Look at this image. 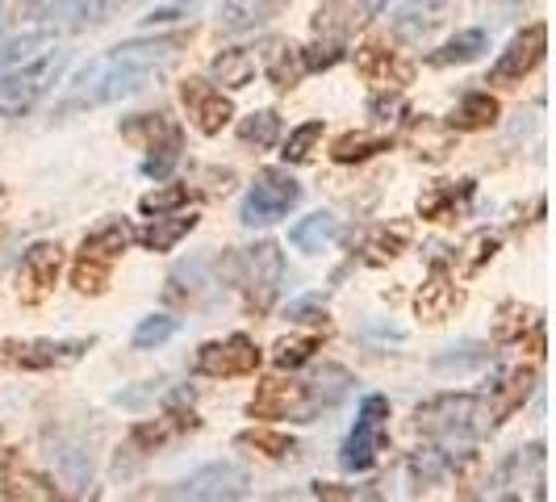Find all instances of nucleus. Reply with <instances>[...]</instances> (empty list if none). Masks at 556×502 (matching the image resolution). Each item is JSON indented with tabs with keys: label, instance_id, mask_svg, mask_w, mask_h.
<instances>
[{
	"label": "nucleus",
	"instance_id": "1",
	"mask_svg": "<svg viewBox=\"0 0 556 502\" xmlns=\"http://www.w3.org/2000/svg\"><path fill=\"white\" fill-rule=\"evenodd\" d=\"M185 47H189L185 34L117 42L105 55L88 59L80 72L67 80L63 97L55 101V117H72V113L101 110V105H117L126 97H139V92L160 84L176 67Z\"/></svg>",
	"mask_w": 556,
	"mask_h": 502
},
{
	"label": "nucleus",
	"instance_id": "2",
	"mask_svg": "<svg viewBox=\"0 0 556 502\" xmlns=\"http://www.w3.org/2000/svg\"><path fill=\"white\" fill-rule=\"evenodd\" d=\"M352 373L343 364H318L309 377H264L248 402L251 418H289V423H314L334 411L352 393Z\"/></svg>",
	"mask_w": 556,
	"mask_h": 502
},
{
	"label": "nucleus",
	"instance_id": "3",
	"mask_svg": "<svg viewBox=\"0 0 556 502\" xmlns=\"http://www.w3.org/2000/svg\"><path fill=\"white\" fill-rule=\"evenodd\" d=\"M218 280H226L251 314H268L285 285V251L277 239H260L251 248H230L218 255Z\"/></svg>",
	"mask_w": 556,
	"mask_h": 502
},
{
	"label": "nucleus",
	"instance_id": "4",
	"mask_svg": "<svg viewBox=\"0 0 556 502\" xmlns=\"http://www.w3.org/2000/svg\"><path fill=\"white\" fill-rule=\"evenodd\" d=\"M415 427L440 444H477L498 431L485 393H435L415 406Z\"/></svg>",
	"mask_w": 556,
	"mask_h": 502
},
{
	"label": "nucleus",
	"instance_id": "5",
	"mask_svg": "<svg viewBox=\"0 0 556 502\" xmlns=\"http://www.w3.org/2000/svg\"><path fill=\"white\" fill-rule=\"evenodd\" d=\"M130 248H135V226L126 218H113V223L88 230L76 251V264H72V289L84 298H101L113 280V264Z\"/></svg>",
	"mask_w": 556,
	"mask_h": 502
},
{
	"label": "nucleus",
	"instance_id": "6",
	"mask_svg": "<svg viewBox=\"0 0 556 502\" xmlns=\"http://www.w3.org/2000/svg\"><path fill=\"white\" fill-rule=\"evenodd\" d=\"M67 51H42L0 72V117H26L67 72Z\"/></svg>",
	"mask_w": 556,
	"mask_h": 502
},
{
	"label": "nucleus",
	"instance_id": "7",
	"mask_svg": "<svg viewBox=\"0 0 556 502\" xmlns=\"http://www.w3.org/2000/svg\"><path fill=\"white\" fill-rule=\"evenodd\" d=\"M117 130H122V139L139 142L147 151L142 176H151V180H167L172 167L185 160V130L167 113H130V117H122Z\"/></svg>",
	"mask_w": 556,
	"mask_h": 502
},
{
	"label": "nucleus",
	"instance_id": "8",
	"mask_svg": "<svg viewBox=\"0 0 556 502\" xmlns=\"http://www.w3.org/2000/svg\"><path fill=\"white\" fill-rule=\"evenodd\" d=\"M302 180L289 167H260L251 180L248 197L239 201V223L243 226H273L280 218H289L302 205Z\"/></svg>",
	"mask_w": 556,
	"mask_h": 502
},
{
	"label": "nucleus",
	"instance_id": "9",
	"mask_svg": "<svg viewBox=\"0 0 556 502\" xmlns=\"http://www.w3.org/2000/svg\"><path fill=\"white\" fill-rule=\"evenodd\" d=\"M139 0H29L22 4V22L26 26H38V29H88V26H105L113 22L117 13H126V9H135Z\"/></svg>",
	"mask_w": 556,
	"mask_h": 502
},
{
	"label": "nucleus",
	"instance_id": "10",
	"mask_svg": "<svg viewBox=\"0 0 556 502\" xmlns=\"http://www.w3.org/2000/svg\"><path fill=\"white\" fill-rule=\"evenodd\" d=\"M386 427H390V398L386 393H364L356 427L348 431V440L339 448V469L343 474H364L377 465L381 448H386Z\"/></svg>",
	"mask_w": 556,
	"mask_h": 502
},
{
	"label": "nucleus",
	"instance_id": "11",
	"mask_svg": "<svg viewBox=\"0 0 556 502\" xmlns=\"http://www.w3.org/2000/svg\"><path fill=\"white\" fill-rule=\"evenodd\" d=\"M97 348V339H0V368H26V373H51L72 368Z\"/></svg>",
	"mask_w": 556,
	"mask_h": 502
},
{
	"label": "nucleus",
	"instance_id": "12",
	"mask_svg": "<svg viewBox=\"0 0 556 502\" xmlns=\"http://www.w3.org/2000/svg\"><path fill=\"white\" fill-rule=\"evenodd\" d=\"M255 368H260V348L243 331L226 335V339H210V343L197 348L193 356V377H210V381L251 377Z\"/></svg>",
	"mask_w": 556,
	"mask_h": 502
},
{
	"label": "nucleus",
	"instance_id": "13",
	"mask_svg": "<svg viewBox=\"0 0 556 502\" xmlns=\"http://www.w3.org/2000/svg\"><path fill=\"white\" fill-rule=\"evenodd\" d=\"M548 55V26L544 22H531L523 26L510 42H506V51L494 59V67H490V80L485 84H502V88H510V84H523L544 63Z\"/></svg>",
	"mask_w": 556,
	"mask_h": 502
},
{
	"label": "nucleus",
	"instance_id": "14",
	"mask_svg": "<svg viewBox=\"0 0 556 502\" xmlns=\"http://www.w3.org/2000/svg\"><path fill=\"white\" fill-rule=\"evenodd\" d=\"M248 494V469L235 461H214L205 469L189 474L180 486L164 490V499H193V502H235Z\"/></svg>",
	"mask_w": 556,
	"mask_h": 502
},
{
	"label": "nucleus",
	"instance_id": "15",
	"mask_svg": "<svg viewBox=\"0 0 556 502\" xmlns=\"http://www.w3.org/2000/svg\"><path fill=\"white\" fill-rule=\"evenodd\" d=\"M390 0H318L314 9V34L318 38H334V42H348L356 38L361 29H368L381 13H386Z\"/></svg>",
	"mask_w": 556,
	"mask_h": 502
},
{
	"label": "nucleus",
	"instance_id": "16",
	"mask_svg": "<svg viewBox=\"0 0 556 502\" xmlns=\"http://www.w3.org/2000/svg\"><path fill=\"white\" fill-rule=\"evenodd\" d=\"M544 444H528L519 448V452H510L506 461H502L494 477H490V494L502 499V494H510V499H523V486H531V499H548V490H544Z\"/></svg>",
	"mask_w": 556,
	"mask_h": 502
},
{
	"label": "nucleus",
	"instance_id": "17",
	"mask_svg": "<svg viewBox=\"0 0 556 502\" xmlns=\"http://www.w3.org/2000/svg\"><path fill=\"white\" fill-rule=\"evenodd\" d=\"M473 444H440V440H427L422 448L410 452L406 461V474L415 481V490H427V486H440L447 477H456L465 465H473Z\"/></svg>",
	"mask_w": 556,
	"mask_h": 502
},
{
	"label": "nucleus",
	"instance_id": "18",
	"mask_svg": "<svg viewBox=\"0 0 556 502\" xmlns=\"http://www.w3.org/2000/svg\"><path fill=\"white\" fill-rule=\"evenodd\" d=\"M180 101H185L189 122H193L205 139L223 135L226 126H230V117H235V101H230V92H223L218 84H210V80H197V76L180 84Z\"/></svg>",
	"mask_w": 556,
	"mask_h": 502
},
{
	"label": "nucleus",
	"instance_id": "19",
	"mask_svg": "<svg viewBox=\"0 0 556 502\" xmlns=\"http://www.w3.org/2000/svg\"><path fill=\"white\" fill-rule=\"evenodd\" d=\"M59 268H63V248L59 243H34L26 248L22 264H17V293L26 306H38L55 293Z\"/></svg>",
	"mask_w": 556,
	"mask_h": 502
},
{
	"label": "nucleus",
	"instance_id": "20",
	"mask_svg": "<svg viewBox=\"0 0 556 502\" xmlns=\"http://www.w3.org/2000/svg\"><path fill=\"white\" fill-rule=\"evenodd\" d=\"M452 4L456 0H406V4H397V13L390 17V34L397 42H406V47H422L447 22Z\"/></svg>",
	"mask_w": 556,
	"mask_h": 502
},
{
	"label": "nucleus",
	"instance_id": "21",
	"mask_svg": "<svg viewBox=\"0 0 556 502\" xmlns=\"http://www.w3.org/2000/svg\"><path fill=\"white\" fill-rule=\"evenodd\" d=\"M535 381H540V373L528 368V364H515V368H502L498 377L485 386V402H490V415L494 423H506V418L515 415V411H523L528 406V398L535 393Z\"/></svg>",
	"mask_w": 556,
	"mask_h": 502
},
{
	"label": "nucleus",
	"instance_id": "22",
	"mask_svg": "<svg viewBox=\"0 0 556 502\" xmlns=\"http://www.w3.org/2000/svg\"><path fill=\"white\" fill-rule=\"evenodd\" d=\"M255 67L268 76V84L277 88V92H289V88H298L302 76H306V67H302V47H293L289 38H264L260 47H255Z\"/></svg>",
	"mask_w": 556,
	"mask_h": 502
},
{
	"label": "nucleus",
	"instance_id": "23",
	"mask_svg": "<svg viewBox=\"0 0 556 502\" xmlns=\"http://www.w3.org/2000/svg\"><path fill=\"white\" fill-rule=\"evenodd\" d=\"M460 289H456V280H452V273H447V264L435 255L431 260V277H427V285L418 289L415 298V310L422 323H444V318H452L456 310H460Z\"/></svg>",
	"mask_w": 556,
	"mask_h": 502
},
{
	"label": "nucleus",
	"instance_id": "24",
	"mask_svg": "<svg viewBox=\"0 0 556 502\" xmlns=\"http://www.w3.org/2000/svg\"><path fill=\"white\" fill-rule=\"evenodd\" d=\"M42 440H47V456H51L55 474L63 477L76 494H88V486H92V452H88L80 440L63 436V431H47Z\"/></svg>",
	"mask_w": 556,
	"mask_h": 502
},
{
	"label": "nucleus",
	"instance_id": "25",
	"mask_svg": "<svg viewBox=\"0 0 556 502\" xmlns=\"http://www.w3.org/2000/svg\"><path fill=\"white\" fill-rule=\"evenodd\" d=\"M356 72L364 80L381 84V88H402V84L415 80V63L390 51V47H381V42H368L356 51Z\"/></svg>",
	"mask_w": 556,
	"mask_h": 502
},
{
	"label": "nucleus",
	"instance_id": "26",
	"mask_svg": "<svg viewBox=\"0 0 556 502\" xmlns=\"http://www.w3.org/2000/svg\"><path fill=\"white\" fill-rule=\"evenodd\" d=\"M477 185L473 180H456V185H431L427 193L418 197V214L427 218V223H452L456 214H465L469 210V201H473Z\"/></svg>",
	"mask_w": 556,
	"mask_h": 502
},
{
	"label": "nucleus",
	"instance_id": "27",
	"mask_svg": "<svg viewBox=\"0 0 556 502\" xmlns=\"http://www.w3.org/2000/svg\"><path fill=\"white\" fill-rule=\"evenodd\" d=\"M197 214H185V210H172V214H155L151 223L135 230V243H142L147 251H172L185 235L197 230Z\"/></svg>",
	"mask_w": 556,
	"mask_h": 502
},
{
	"label": "nucleus",
	"instance_id": "28",
	"mask_svg": "<svg viewBox=\"0 0 556 502\" xmlns=\"http://www.w3.org/2000/svg\"><path fill=\"white\" fill-rule=\"evenodd\" d=\"M498 117H502L498 97H490V92H465L456 113L447 117V130H456V135H477V130H490Z\"/></svg>",
	"mask_w": 556,
	"mask_h": 502
},
{
	"label": "nucleus",
	"instance_id": "29",
	"mask_svg": "<svg viewBox=\"0 0 556 502\" xmlns=\"http://www.w3.org/2000/svg\"><path fill=\"white\" fill-rule=\"evenodd\" d=\"M485 51H490V34L485 29H456L440 51L427 55V63L431 67H465V63L481 59Z\"/></svg>",
	"mask_w": 556,
	"mask_h": 502
},
{
	"label": "nucleus",
	"instance_id": "30",
	"mask_svg": "<svg viewBox=\"0 0 556 502\" xmlns=\"http://www.w3.org/2000/svg\"><path fill=\"white\" fill-rule=\"evenodd\" d=\"M0 499L9 502H51V499H63L59 494V486L51 481L47 474H34L26 465H13L9 474H4V486H0Z\"/></svg>",
	"mask_w": 556,
	"mask_h": 502
},
{
	"label": "nucleus",
	"instance_id": "31",
	"mask_svg": "<svg viewBox=\"0 0 556 502\" xmlns=\"http://www.w3.org/2000/svg\"><path fill=\"white\" fill-rule=\"evenodd\" d=\"M334 239H339V218H334L331 210H318V214H309L302 223H293V230H289V243L298 251H306V255L327 251Z\"/></svg>",
	"mask_w": 556,
	"mask_h": 502
},
{
	"label": "nucleus",
	"instance_id": "32",
	"mask_svg": "<svg viewBox=\"0 0 556 502\" xmlns=\"http://www.w3.org/2000/svg\"><path fill=\"white\" fill-rule=\"evenodd\" d=\"M285 4H293V0H226L218 22H223V29L239 34V29H255L264 22H273Z\"/></svg>",
	"mask_w": 556,
	"mask_h": 502
},
{
	"label": "nucleus",
	"instance_id": "33",
	"mask_svg": "<svg viewBox=\"0 0 556 502\" xmlns=\"http://www.w3.org/2000/svg\"><path fill=\"white\" fill-rule=\"evenodd\" d=\"M406 243H410L406 226H372L361 239V260L364 264H390L393 255H402Z\"/></svg>",
	"mask_w": 556,
	"mask_h": 502
},
{
	"label": "nucleus",
	"instance_id": "34",
	"mask_svg": "<svg viewBox=\"0 0 556 502\" xmlns=\"http://www.w3.org/2000/svg\"><path fill=\"white\" fill-rule=\"evenodd\" d=\"M280 130H285V122H280L277 110H255L248 117H239V142L243 147H255V151H273L280 142Z\"/></svg>",
	"mask_w": 556,
	"mask_h": 502
},
{
	"label": "nucleus",
	"instance_id": "35",
	"mask_svg": "<svg viewBox=\"0 0 556 502\" xmlns=\"http://www.w3.org/2000/svg\"><path fill=\"white\" fill-rule=\"evenodd\" d=\"M235 448H251V452H260V456H268V461H289V456H298L302 444H298L289 431L251 427V431H239V436H235Z\"/></svg>",
	"mask_w": 556,
	"mask_h": 502
},
{
	"label": "nucleus",
	"instance_id": "36",
	"mask_svg": "<svg viewBox=\"0 0 556 502\" xmlns=\"http://www.w3.org/2000/svg\"><path fill=\"white\" fill-rule=\"evenodd\" d=\"M393 139L386 135H364V130H348V135H339L331 142V160L334 164H364V160H372V155H381V151H390Z\"/></svg>",
	"mask_w": 556,
	"mask_h": 502
},
{
	"label": "nucleus",
	"instance_id": "37",
	"mask_svg": "<svg viewBox=\"0 0 556 502\" xmlns=\"http://www.w3.org/2000/svg\"><path fill=\"white\" fill-rule=\"evenodd\" d=\"M210 72H214V80L223 84V88H248L260 67H255V55H251L248 47H230L223 55H214Z\"/></svg>",
	"mask_w": 556,
	"mask_h": 502
},
{
	"label": "nucleus",
	"instance_id": "38",
	"mask_svg": "<svg viewBox=\"0 0 556 502\" xmlns=\"http://www.w3.org/2000/svg\"><path fill=\"white\" fill-rule=\"evenodd\" d=\"M490 356H494V352H490V343L465 339V343H452L447 352H440L431 364H435L440 373H469V368H485V364H490Z\"/></svg>",
	"mask_w": 556,
	"mask_h": 502
},
{
	"label": "nucleus",
	"instance_id": "39",
	"mask_svg": "<svg viewBox=\"0 0 556 502\" xmlns=\"http://www.w3.org/2000/svg\"><path fill=\"white\" fill-rule=\"evenodd\" d=\"M323 348V335H293V339H277V348H273V364L277 368H302V364L314 361V352Z\"/></svg>",
	"mask_w": 556,
	"mask_h": 502
},
{
	"label": "nucleus",
	"instance_id": "40",
	"mask_svg": "<svg viewBox=\"0 0 556 502\" xmlns=\"http://www.w3.org/2000/svg\"><path fill=\"white\" fill-rule=\"evenodd\" d=\"M176 331H180V318H172V314H151V318H142L139 327H135L130 343H135V352H155V348H164Z\"/></svg>",
	"mask_w": 556,
	"mask_h": 502
},
{
	"label": "nucleus",
	"instance_id": "41",
	"mask_svg": "<svg viewBox=\"0 0 556 502\" xmlns=\"http://www.w3.org/2000/svg\"><path fill=\"white\" fill-rule=\"evenodd\" d=\"M193 197H197V189H189V185H164V189H155V193H142L139 197V210L147 214V218H155V214L185 210Z\"/></svg>",
	"mask_w": 556,
	"mask_h": 502
},
{
	"label": "nucleus",
	"instance_id": "42",
	"mask_svg": "<svg viewBox=\"0 0 556 502\" xmlns=\"http://www.w3.org/2000/svg\"><path fill=\"white\" fill-rule=\"evenodd\" d=\"M318 139H323V122H318V117H314V122H302V126H293L289 139H285V147H280L285 164H306Z\"/></svg>",
	"mask_w": 556,
	"mask_h": 502
},
{
	"label": "nucleus",
	"instance_id": "43",
	"mask_svg": "<svg viewBox=\"0 0 556 502\" xmlns=\"http://www.w3.org/2000/svg\"><path fill=\"white\" fill-rule=\"evenodd\" d=\"M343 59H348V42H334V38H318V42L302 47V67L306 72H331Z\"/></svg>",
	"mask_w": 556,
	"mask_h": 502
},
{
	"label": "nucleus",
	"instance_id": "44",
	"mask_svg": "<svg viewBox=\"0 0 556 502\" xmlns=\"http://www.w3.org/2000/svg\"><path fill=\"white\" fill-rule=\"evenodd\" d=\"M197 13H201V0H172V4H155L142 17V26H172V22H185V17H197Z\"/></svg>",
	"mask_w": 556,
	"mask_h": 502
},
{
	"label": "nucleus",
	"instance_id": "45",
	"mask_svg": "<svg viewBox=\"0 0 556 502\" xmlns=\"http://www.w3.org/2000/svg\"><path fill=\"white\" fill-rule=\"evenodd\" d=\"M397 113H406V101H402V92H377L372 101H368V117L372 122H397Z\"/></svg>",
	"mask_w": 556,
	"mask_h": 502
},
{
	"label": "nucleus",
	"instance_id": "46",
	"mask_svg": "<svg viewBox=\"0 0 556 502\" xmlns=\"http://www.w3.org/2000/svg\"><path fill=\"white\" fill-rule=\"evenodd\" d=\"M285 318H289V323H323V318H327V306H323V298H298V302L285 306Z\"/></svg>",
	"mask_w": 556,
	"mask_h": 502
},
{
	"label": "nucleus",
	"instance_id": "47",
	"mask_svg": "<svg viewBox=\"0 0 556 502\" xmlns=\"http://www.w3.org/2000/svg\"><path fill=\"white\" fill-rule=\"evenodd\" d=\"M314 499H377V490H368V486H331V481H314Z\"/></svg>",
	"mask_w": 556,
	"mask_h": 502
},
{
	"label": "nucleus",
	"instance_id": "48",
	"mask_svg": "<svg viewBox=\"0 0 556 502\" xmlns=\"http://www.w3.org/2000/svg\"><path fill=\"white\" fill-rule=\"evenodd\" d=\"M9 461V448H4V431H0V465Z\"/></svg>",
	"mask_w": 556,
	"mask_h": 502
}]
</instances>
